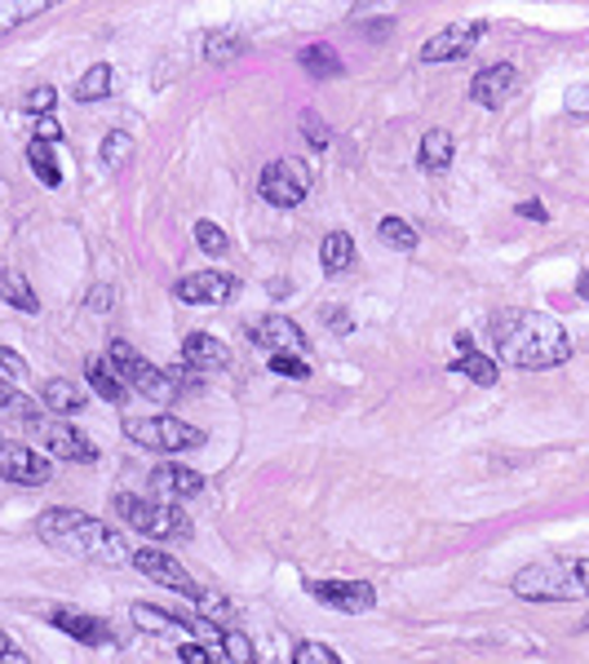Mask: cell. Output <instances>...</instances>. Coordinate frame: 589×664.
Returning a JSON list of instances; mask_svg holds the SVG:
<instances>
[{
	"label": "cell",
	"instance_id": "1",
	"mask_svg": "<svg viewBox=\"0 0 589 664\" xmlns=\"http://www.w3.org/2000/svg\"><path fill=\"white\" fill-rule=\"evenodd\" d=\"M492 342H496V355L523 372H545L572 359L567 328L541 310H501L492 319Z\"/></svg>",
	"mask_w": 589,
	"mask_h": 664
},
{
	"label": "cell",
	"instance_id": "2",
	"mask_svg": "<svg viewBox=\"0 0 589 664\" xmlns=\"http://www.w3.org/2000/svg\"><path fill=\"white\" fill-rule=\"evenodd\" d=\"M36 537L58 550V554H68V558H85V563H102V567H120V563H134V550H128V541L120 537V531L102 518H89L81 509H45L36 518Z\"/></svg>",
	"mask_w": 589,
	"mask_h": 664
},
{
	"label": "cell",
	"instance_id": "3",
	"mask_svg": "<svg viewBox=\"0 0 589 664\" xmlns=\"http://www.w3.org/2000/svg\"><path fill=\"white\" fill-rule=\"evenodd\" d=\"M514 593L528 603H576L589 598V558H550L514 571Z\"/></svg>",
	"mask_w": 589,
	"mask_h": 664
},
{
	"label": "cell",
	"instance_id": "4",
	"mask_svg": "<svg viewBox=\"0 0 589 664\" xmlns=\"http://www.w3.org/2000/svg\"><path fill=\"white\" fill-rule=\"evenodd\" d=\"M111 509L151 541H186L191 537V518L169 505V501H151V496H134V492H115Z\"/></svg>",
	"mask_w": 589,
	"mask_h": 664
},
{
	"label": "cell",
	"instance_id": "5",
	"mask_svg": "<svg viewBox=\"0 0 589 664\" xmlns=\"http://www.w3.org/2000/svg\"><path fill=\"white\" fill-rule=\"evenodd\" d=\"M23 426H27V434H32L36 443H45V452L58 456V460H68V465H94V460H98V443H94L85 430H76L68 417L36 413V417L23 421Z\"/></svg>",
	"mask_w": 589,
	"mask_h": 664
},
{
	"label": "cell",
	"instance_id": "6",
	"mask_svg": "<svg viewBox=\"0 0 589 664\" xmlns=\"http://www.w3.org/2000/svg\"><path fill=\"white\" fill-rule=\"evenodd\" d=\"M124 434L134 439L138 447L169 452V456L191 452V447L205 443V430H200V426H191V421H182V417H173V413H164V417H128V421H124Z\"/></svg>",
	"mask_w": 589,
	"mask_h": 664
},
{
	"label": "cell",
	"instance_id": "7",
	"mask_svg": "<svg viewBox=\"0 0 589 664\" xmlns=\"http://www.w3.org/2000/svg\"><path fill=\"white\" fill-rule=\"evenodd\" d=\"M107 359H111V368L120 372V381L134 390V394H143V398H156V404H169V398L177 394V385H173V377L164 372V368H156L151 359H143L128 342H111L107 346Z\"/></svg>",
	"mask_w": 589,
	"mask_h": 664
},
{
	"label": "cell",
	"instance_id": "8",
	"mask_svg": "<svg viewBox=\"0 0 589 664\" xmlns=\"http://www.w3.org/2000/svg\"><path fill=\"white\" fill-rule=\"evenodd\" d=\"M257 190H261V199H267V205H275V209H297L302 199L310 195V169H306L302 160H293V156L271 160L267 169H261Z\"/></svg>",
	"mask_w": 589,
	"mask_h": 664
},
{
	"label": "cell",
	"instance_id": "9",
	"mask_svg": "<svg viewBox=\"0 0 589 664\" xmlns=\"http://www.w3.org/2000/svg\"><path fill=\"white\" fill-rule=\"evenodd\" d=\"M488 36V19H470V23H447L439 27L426 45H421V62H462L475 53V45Z\"/></svg>",
	"mask_w": 589,
	"mask_h": 664
},
{
	"label": "cell",
	"instance_id": "10",
	"mask_svg": "<svg viewBox=\"0 0 589 664\" xmlns=\"http://www.w3.org/2000/svg\"><path fill=\"white\" fill-rule=\"evenodd\" d=\"M134 567H138L143 576H151L156 585H164V589L191 598V603H200V598H205V589L191 580V571H186L169 550H134Z\"/></svg>",
	"mask_w": 589,
	"mask_h": 664
},
{
	"label": "cell",
	"instance_id": "11",
	"mask_svg": "<svg viewBox=\"0 0 589 664\" xmlns=\"http://www.w3.org/2000/svg\"><path fill=\"white\" fill-rule=\"evenodd\" d=\"M306 593L315 598V603L333 607V612H346V616L372 612V603H377V589L368 580H310Z\"/></svg>",
	"mask_w": 589,
	"mask_h": 664
},
{
	"label": "cell",
	"instance_id": "12",
	"mask_svg": "<svg viewBox=\"0 0 589 664\" xmlns=\"http://www.w3.org/2000/svg\"><path fill=\"white\" fill-rule=\"evenodd\" d=\"M248 342L253 346H261V351H271V355H284V351H306V332H302V323H293L289 315H257V319H248Z\"/></svg>",
	"mask_w": 589,
	"mask_h": 664
},
{
	"label": "cell",
	"instance_id": "13",
	"mask_svg": "<svg viewBox=\"0 0 589 664\" xmlns=\"http://www.w3.org/2000/svg\"><path fill=\"white\" fill-rule=\"evenodd\" d=\"M235 288H240V280L226 275V271H191V275L177 280L173 297L186 302V306H222V302L235 297Z\"/></svg>",
	"mask_w": 589,
	"mask_h": 664
},
{
	"label": "cell",
	"instance_id": "14",
	"mask_svg": "<svg viewBox=\"0 0 589 664\" xmlns=\"http://www.w3.org/2000/svg\"><path fill=\"white\" fill-rule=\"evenodd\" d=\"M0 479H10L19 488H45L53 479L49 470V460L27 447V443H5V452H0Z\"/></svg>",
	"mask_w": 589,
	"mask_h": 664
},
{
	"label": "cell",
	"instance_id": "15",
	"mask_svg": "<svg viewBox=\"0 0 589 664\" xmlns=\"http://www.w3.org/2000/svg\"><path fill=\"white\" fill-rule=\"evenodd\" d=\"M514 89H518L514 62H492V66H483V72L470 81V98H475L479 107H488V111L505 107V98H510Z\"/></svg>",
	"mask_w": 589,
	"mask_h": 664
},
{
	"label": "cell",
	"instance_id": "16",
	"mask_svg": "<svg viewBox=\"0 0 589 664\" xmlns=\"http://www.w3.org/2000/svg\"><path fill=\"white\" fill-rule=\"evenodd\" d=\"M151 492L164 496L169 505L173 501H186V496H200L205 492V479L191 470V465H177V460H160L151 470Z\"/></svg>",
	"mask_w": 589,
	"mask_h": 664
},
{
	"label": "cell",
	"instance_id": "17",
	"mask_svg": "<svg viewBox=\"0 0 589 664\" xmlns=\"http://www.w3.org/2000/svg\"><path fill=\"white\" fill-rule=\"evenodd\" d=\"M182 364L195 368V372H226L231 351H226V342L209 337V332H186L182 337Z\"/></svg>",
	"mask_w": 589,
	"mask_h": 664
},
{
	"label": "cell",
	"instance_id": "18",
	"mask_svg": "<svg viewBox=\"0 0 589 664\" xmlns=\"http://www.w3.org/2000/svg\"><path fill=\"white\" fill-rule=\"evenodd\" d=\"M49 620H53V629H62L68 638H76V642H85V647H111V642H115L111 625H107V620H98V616H89V612L58 607Z\"/></svg>",
	"mask_w": 589,
	"mask_h": 664
},
{
	"label": "cell",
	"instance_id": "19",
	"mask_svg": "<svg viewBox=\"0 0 589 664\" xmlns=\"http://www.w3.org/2000/svg\"><path fill=\"white\" fill-rule=\"evenodd\" d=\"M452 372H466L475 385H496V359L492 355H483L479 346H475V337L470 332H462V337H456V359H452Z\"/></svg>",
	"mask_w": 589,
	"mask_h": 664
},
{
	"label": "cell",
	"instance_id": "20",
	"mask_svg": "<svg viewBox=\"0 0 589 664\" xmlns=\"http://www.w3.org/2000/svg\"><path fill=\"white\" fill-rule=\"evenodd\" d=\"M40 404L53 413V417H76L85 408V385L68 381V377H49L40 385Z\"/></svg>",
	"mask_w": 589,
	"mask_h": 664
},
{
	"label": "cell",
	"instance_id": "21",
	"mask_svg": "<svg viewBox=\"0 0 589 664\" xmlns=\"http://www.w3.org/2000/svg\"><path fill=\"white\" fill-rule=\"evenodd\" d=\"M297 62H302V72L315 76V81H338V76H346V62H342V53H338L329 40L306 45V49L297 53Z\"/></svg>",
	"mask_w": 589,
	"mask_h": 664
},
{
	"label": "cell",
	"instance_id": "22",
	"mask_svg": "<svg viewBox=\"0 0 589 664\" xmlns=\"http://www.w3.org/2000/svg\"><path fill=\"white\" fill-rule=\"evenodd\" d=\"M85 377H89V385L107 398V404H124V398H128V385L120 381V372L111 368L107 355H89V359H85Z\"/></svg>",
	"mask_w": 589,
	"mask_h": 664
},
{
	"label": "cell",
	"instance_id": "23",
	"mask_svg": "<svg viewBox=\"0 0 589 664\" xmlns=\"http://www.w3.org/2000/svg\"><path fill=\"white\" fill-rule=\"evenodd\" d=\"M0 302H10V306L23 310V315H36V310H40L36 288L27 284V275L19 271V266H0Z\"/></svg>",
	"mask_w": 589,
	"mask_h": 664
},
{
	"label": "cell",
	"instance_id": "24",
	"mask_svg": "<svg viewBox=\"0 0 589 664\" xmlns=\"http://www.w3.org/2000/svg\"><path fill=\"white\" fill-rule=\"evenodd\" d=\"M456 156V143H452V133L447 128H426L421 133V147H417V160L430 169V173H443Z\"/></svg>",
	"mask_w": 589,
	"mask_h": 664
},
{
	"label": "cell",
	"instance_id": "25",
	"mask_svg": "<svg viewBox=\"0 0 589 664\" xmlns=\"http://www.w3.org/2000/svg\"><path fill=\"white\" fill-rule=\"evenodd\" d=\"M319 261H323V271H329V275H342L346 266L355 261V239H351V231H329V235H323Z\"/></svg>",
	"mask_w": 589,
	"mask_h": 664
},
{
	"label": "cell",
	"instance_id": "26",
	"mask_svg": "<svg viewBox=\"0 0 589 664\" xmlns=\"http://www.w3.org/2000/svg\"><path fill=\"white\" fill-rule=\"evenodd\" d=\"M134 625L147 629V634H173V629H186V634H191V616L164 612V607H156V603H134Z\"/></svg>",
	"mask_w": 589,
	"mask_h": 664
},
{
	"label": "cell",
	"instance_id": "27",
	"mask_svg": "<svg viewBox=\"0 0 589 664\" xmlns=\"http://www.w3.org/2000/svg\"><path fill=\"white\" fill-rule=\"evenodd\" d=\"M138 151V138L128 128H111L107 138H102V147H98V160L107 164V169H124V160Z\"/></svg>",
	"mask_w": 589,
	"mask_h": 664
},
{
	"label": "cell",
	"instance_id": "28",
	"mask_svg": "<svg viewBox=\"0 0 589 664\" xmlns=\"http://www.w3.org/2000/svg\"><path fill=\"white\" fill-rule=\"evenodd\" d=\"M45 10H49L45 0H0V40H5L10 32H19L27 19L45 14Z\"/></svg>",
	"mask_w": 589,
	"mask_h": 664
},
{
	"label": "cell",
	"instance_id": "29",
	"mask_svg": "<svg viewBox=\"0 0 589 664\" xmlns=\"http://www.w3.org/2000/svg\"><path fill=\"white\" fill-rule=\"evenodd\" d=\"M377 235H381V244L400 248V253H413V248H417V239H421V235H417V226H413L408 218H395V213L377 222Z\"/></svg>",
	"mask_w": 589,
	"mask_h": 664
},
{
	"label": "cell",
	"instance_id": "30",
	"mask_svg": "<svg viewBox=\"0 0 589 664\" xmlns=\"http://www.w3.org/2000/svg\"><path fill=\"white\" fill-rule=\"evenodd\" d=\"M107 94H111V66H107V62H94L89 72L76 81V89H72L76 102H98V98H107Z\"/></svg>",
	"mask_w": 589,
	"mask_h": 664
},
{
	"label": "cell",
	"instance_id": "31",
	"mask_svg": "<svg viewBox=\"0 0 589 664\" xmlns=\"http://www.w3.org/2000/svg\"><path fill=\"white\" fill-rule=\"evenodd\" d=\"M240 53H244V36H240L235 27H218V32L205 36V58H209V62H231V58H240Z\"/></svg>",
	"mask_w": 589,
	"mask_h": 664
},
{
	"label": "cell",
	"instance_id": "32",
	"mask_svg": "<svg viewBox=\"0 0 589 664\" xmlns=\"http://www.w3.org/2000/svg\"><path fill=\"white\" fill-rule=\"evenodd\" d=\"M27 169H32L45 186H62V169H58V160H53V151H49L45 143H32V147H27Z\"/></svg>",
	"mask_w": 589,
	"mask_h": 664
},
{
	"label": "cell",
	"instance_id": "33",
	"mask_svg": "<svg viewBox=\"0 0 589 664\" xmlns=\"http://www.w3.org/2000/svg\"><path fill=\"white\" fill-rule=\"evenodd\" d=\"M297 124H302V138L315 147V151H329V143H333V133H329V124H323V115L315 111V107H302V115H297Z\"/></svg>",
	"mask_w": 589,
	"mask_h": 664
},
{
	"label": "cell",
	"instance_id": "34",
	"mask_svg": "<svg viewBox=\"0 0 589 664\" xmlns=\"http://www.w3.org/2000/svg\"><path fill=\"white\" fill-rule=\"evenodd\" d=\"M195 244H200L209 257H226V253H231V239H226V231H222L218 222H209V218H200V222H195Z\"/></svg>",
	"mask_w": 589,
	"mask_h": 664
},
{
	"label": "cell",
	"instance_id": "35",
	"mask_svg": "<svg viewBox=\"0 0 589 664\" xmlns=\"http://www.w3.org/2000/svg\"><path fill=\"white\" fill-rule=\"evenodd\" d=\"M293 664H342V655L329 647V642H297L293 647Z\"/></svg>",
	"mask_w": 589,
	"mask_h": 664
},
{
	"label": "cell",
	"instance_id": "36",
	"mask_svg": "<svg viewBox=\"0 0 589 664\" xmlns=\"http://www.w3.org/2000/svg\"><path fill=\"white\" fill-rule=\"evenodd\" d=\"M27 377H32L27 359H23L19 351H10V346H0V381H10V385H23Z\"/></svg>",
	"mask_w": 589,
	"mask_h": 664
},
{
	"label": "cell",
	"instance_id": "37",
	"mask_svg": "<svg viewBox=\"0 0 589 664\" xmlns=\"http://www.w3.org/2000/svg\"><path fill=\"white\" fill-rule=\"evenodd\" d=\"M0 413H14V417H23V421H32V417H36L32 398H27V394H19L10 381H0Z\"/></svg>",
	"mask_w": 589,
	"mask_h": 664
},
{
	"label": "cell",
	"instance_id": "38",
	"mask_svg": "<svg viewBox=\"0 0 589 664\" xmlns=\"http://www.w3.org/2000/svg\"><path fill=\"white\" fill-rule=\"evenodd\" d=\"M271 372L289 377V381H306V377H310V364H306L297 351H284V355H271Z\"/></svg>",
	"mask_w": 589,
	"mask_h": 664
},
{
	"label": "cell",
	"instance_id": "39",
	"mask_svg": "<svg viewBox=\"0 0 589 664\" xmlns=\"http://www.w3.org/2000/svg\"><path fill=\"white\" fill-rule=\"evenodd\" d=\"M218 647H222L226 660H235V664H253V660H257L253 642H248L244 634H235V629H222V642H218Z\"/></svg>",
	"mask_w": 589,
	"mask_h": 664
},
{
	"label": "cell",
	"instance_id": "40",
	"mask_svg": "<svg viewBox=\"0 0 589 664\" xmlns=\"http://www.w3.org/2000/svg\"><path fill=\"white\" fill-rule=\"evenodd\" d=\"M53 107H58V89H53V85H36V89L27 94V111H32L36 120H40V115H49Z\"/></svg>",
	"mask_w": 589,
	"mask_h": 664
},
{
	"label": "cell",
	"instance_id": "41",
	"mask_svg": "<svg viewBox=\"0 0 589 664\" xmlns=\"http://www.w3.org/2000/svg\"><path fill=\"white\" fill-rule=\"evenodd\" d=\"M177 660H182V664H222L226 655H213V651L200 647V642H182V647H177Z\"/></svg>",
	"mask_w": 589,
	"mask_h": 664
},
{
	"label": "cell",
	"instance_id": "42",
	"mask_svg": "<svg viewBox=\"0 0 589 664\" xmlns=\"http://www.w3.org/2000/svg\"><path fill=\"white\" fill-rule=\"evenodd\" d=\"M0 664H32V655L14 642V634L10 629H0Z\"/></svg>",
	"mask_w": 589,
	"mask_h": 664
},
{
	"label": "cell",
	"instance_id": "43",
	"mask_svg": "<svg viewBox=\"0 0 589 664\" xmlns=\"http://www.w3.org/2000/svg\"><path fill=\"white\" fill-rule=\"evenodd\" d=\"M58 138H62V124H58L53 115H40V120H36V138H32V143H45V147H49V143H58Z\"/></svg>",
	"mask_w": 589,
	"mask_h": 664
},
{
	"label": "cell",
	"instance_id": "44",
	"mask_svg": "<svg viewBox=\"0 0 589 664\" xmlns=\"http://www.w3.org/2000/svg\"><path fill=\"white\" fill-rule=\"evenodd\" d=\"M115 306V288L111 284H98L94 293H89V310H98V315H107Z\"/></svg>",
	"mask_w": 589,
	"mask_h": 664
},
{
	"label": "cell",
	"instance_id": "45",
	"mask_svg": "<svg viewBox=\"0 0 589 664\" xmlns=\"http://www.w3.org/2000/svg\"><path fill=\"white\" fill-rule=\"evenodd\" d=\"M567 111H572V115H589V85L567 89Z\"/></svg>",
	"mask_w": 589,
	"mask_h": 664
},
{
	"label": "cell",
	"instance_id": "46",
	"mask_svg": "<svg viewBox=\"0 0 589 664\" xmlns=\"http://www.w3.org/2000/svg\"><path fill=\"white\" fill-rule=\"evenodd\" d=\"M323 323H329V328H338L342 337H351V332H355V319H351L346 310H323Z\"/></svg>",
	"mask_w": 589,
	"mask_h": 664
},
{
	"label": "cell",
	"instance_id": "47",
	"mask_svg": "<svg viewBox=\"0 0 589 664\" xmlns=\"http://www.w3.org/2000/svg\"><path fill=\"white\" fill-rule=\"evenodd\" d=\"M514 213H518V218H532V222H550V213H545L541 199H523V205H518Z\"/></svg>",
	"mask_w": 589,
	"mask_h": 664
},
{
	"label": "cell",
	"instance_id": "48",
	"mask_svg": "<svg viewBox=\"0 0 589 664\" xmlns=\"http://www.w3.org/2000/svg\"><path fill=\"white\" fill-rule=\"evenodd\" d=\"M576 293H580V302H589V271L576 275Z\"/></svg>",
	"mask_w": 589,
	"mask_h": 664
},
{
	"label": "cell",
	"instance_id": "49",
	"mask_svg": "<svg viewBox=\"0 0 589 664\" xmlns=\"http://www.w3.org/2000/svg\"><path fill=\"white\" fill-rule=\"evenodd\" d=\"M580 629H589V616H585V620H580Z\"/></svg>",
	"mask_w": 589,
	"mask_h": 664
},
{
	"label": "cell",
	"instance_id": "50",
	"mask_svg": "<svg viewBox=\"0 0 589 664\" xmlns=\"http://www.w3.org/2000/svg\"><path fill=\"white\" fill-rule=\"evenodd\" d=\"M0 452H5V439H0Z\"/></svg>",
	"mask_w": 589,
	"mask_h": 664
}]
</instances>
